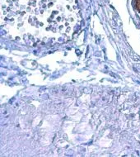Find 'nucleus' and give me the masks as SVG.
<instances>
[{"label": "nucleus", "instance_id": "obj_1", "mask_svg": "<svg viewBox=\"0 0 140 157\" xmlns=\"http://www.w3.org/2000/svg\"><path fill=\"white\" fill-rule=\"evenodd\" d=\"M134 7L140 13V0H134Z\"/></svg>", "mask_w": 140, "mask_h": 157}]
</instances>
